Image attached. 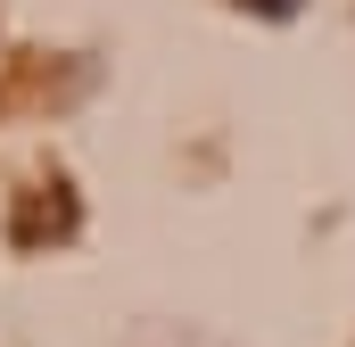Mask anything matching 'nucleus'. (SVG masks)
Returning <instances> with one entry per match:
<instances>
[{
  "instance_id": "f257e3e1",
  "label": "nucleus",
  "mask_w": 355,
  "mask_h": 347,
  "mask_svg": "<svg viewBox=\"0 0 355 347\" xmlns=\"http://www.w3.org/2000/svg\"><path fill=\"white\" fill-rule=\"evenodd\" d=\"M257 17H297V0H248Z\"/></svg>"
}]
</instances>
